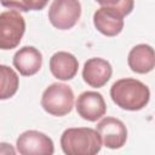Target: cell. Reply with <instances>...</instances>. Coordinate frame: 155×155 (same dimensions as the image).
Listing matches in <instances>:
<instances>
[{
    "label": "cell",
    "instance_id": "5bb4252c",
    "mask_svg": "<svg viewBox=\"0 0 155 155\" xmlns=\"http://www.w3.org/2000/svg\"><path fill=\"white\" fill-rule=\"evenodd\" d=\"M19 86V78L17 73L4 64H0V99H8L13 97Z\"/></svg>",
    "mask_w": 155,
    "mask_h": 155
},
{
    "label": "cell",
    "instance_id": "3957f363",
    "mask_svg": "<svg viewBox=\"0 0 155 155\" xmlns=\"http://www.w3.org/2000/svg\"><path fill=\"white\" fill-rule=\"evenodd\" d=\"M41 107L53 116H64L74 107V92L65 84H52L41 96Z\"/></svg>",
    "mask_w": 155,
    "mask_h": 155
},
{
    "label": "cell",
    "instance_id": "6da1fadb",
    "mask_svg": "<svg viewBox=\"0 0 155 155\" xmlns=\"http://www.w3.org/2000/svg\"><path fill=\"white\" fill-rule=\"evenodd\" d=\"M113 102L124 110L136 111L143 109L150 99V91L142 81L132 78L115 81L110 88Z\"/></svg>",
    "mask_w": 155,
    "mask_h": 155
},
{
    "label": "cell",
    "instance_id": "e0dca14e",
    "mask_svg": "<svg viewBox=\"0 0 155 155\" xmlns=\"http://www.w3.org/2000/svg\"><path fill=\"white\" fill-rule=\"evenodd\" d=\"M48 0H30V11H40L47 5Z\"/></svg>",
    "mask_w": 155,
    "mask_h": 155
},
{
    "label": "cell",
    "instance_id": "2e32d148",
    "mask_svg": "<svg viewBox=\"0 0 155 155\" xmlns=\"http://www.w3.org/2000/svg\"><path fill=\"white\" fill-rule=\"evenodd\" d=\"M1 5L11 8V10H18V11H30V0H0Z\"/></svg>",
    "mask_w": 155,
    "mask_h": 155
},
{
    "label": "cell",
    "instance_id": "9c48e42d",
    "mask_svg": "<svg viewBox=\"0 0 155 155\" xmlns=\"http://www.w3.org/2000/svg\"><path fill=\"white\" fill-rule=\"evenodd\" d=\"M113 68L110 63L103 58L93 57L85 62L82 69L84 81L94 88L103 87L111 78Z\"/></svg>",
    "mask_w": 155,
    "mask_h": 155
},
{
    "label": "cell",
    "instance_id": "4fadbf2b",
    "mask_svg": "<svg viewBox=\"0 0 155 155\" xmlns=\"http://www.w3.org/2000/svg\"><path fill=\"white\" fill-rule=\"evenodd\" d=\"M128 67L132 71L138 74H147L155 67L154 48L147 44L136 45L128 53Z\"/></svg>",
    "mask_w": 155,
    "mask_h": 155
},
{
    "label": "cell",
    "instance_id": "9a60e30c",
    "mask_svg": "<svg viewBox=\"0 0 155 155\" xmlns=\"http://www.w3.org/2000/svg\"><path fill=\"white\" fill-rule=\"evenodd\" d=\"M102 7H109L117 11L122 17L130 15L134 6V0H96Z\"/></svg>",
    "mask_w": 155,
    "mask_h": 155
},
{
    "label": "cell",
    "instance_id": "8fae6325",
    "mask_svg": "<svg viewBox=\"0 0 155 155\" xmlns=\"http://www.w3.org/2000/svg\"><path fill=\"white\" fill-rule=\"evenodd\" d=\"M13 65L21 75L31 76L41 69L42 54L38 48L33 46H24L15 53Z\"/></svg>",
    "mask_w": 155,
    "mask_h": 155
},
{
    "label": "cell",
    "instance_id": "30bf717a",
    "mask_svg": "<svg viewBox=\"0 0 155 155\" xmlns=\"http://www.w3.org/2000/svg\"><path fill=\"white\" fill-rule=\"evenodd\" d=\"M96 29L105 36H116L124 29V17L115 10L101 7L93 13Z\"/></svg>",
    "mask_w": 155,
    "mask_h": 155
},
{
    "label": "cell",
    "instance_id": "7a4b0ae2",
    "mask_svg": "<svg viewBox=\"0 0 155 155\" xmlns=\"http://www.w3.org/2000/svg\"><path fill=\"white\" fill-rule=\"evenodd\" d=\"M61 147L67 155H94L102 149V140L91 127H71L62 133Z\"/></svg>",
    "mask_w": 155,
    "mask_h": 155
},
{
    "label": "cell",
    "instance_id": "52a82bcc",
    "mask_svg": "<svg viewBox=\"0 0 155 155\" xmlns=\"http://www.w3.org/2000/svg\"><path fill=\"white\" fill-rule=\"evenodd\" d=\"M96 131L101 137L102 144L109 149H119L126 143L127 128L125 124L116 117H103L97 124Z\"/></svg>",
    "mask_w": 155,
    "mask_h": 155
},
{
    "label": "cell",
    "instance_id": "7c38bea8",
    "mask_svg": "<svg viewBox=\"0 0 155 155\" xmlns=\"http://www.w3.org/2000/svg\"><path fill=\"white\" fill-rule=\"evenodd\" d=\"M79 69V62L74 54L59 51L50 58V70L58 80H71Z\"/></svg>",
    "mask_w": 155,
    "mask_h": 155
},
{
    "label": "cell",
    "instance_id": "5b68a950",
    "mask_svg": "<svg viewBox=\"0 0 155 155\" xmlns=\"http://www.w3.org/2000/svg\"><path fill=\"white\" fill-rule=\"evenodd\" d=\"M81 16V4L79 0H53L48 8L51 24L61 30L71 29Z\"/></svg>",
    "mask_w": 155,
    "mask_h": 155
},
{
    "label": "cell",
    "instance_id": "277c9868",
    "mask_svg": "<svg viewBox=\"0 0 155 155\" xmlns=\"http://www.w3.org/2000/svg\"><path fill=\"white\" fill-rule=\"evenodd\" d=\"M25 31V21L18 11L0 13V50L16 48Z\"/></svg>",
    "mask_w": 155,
    "mask_h": 155
},
{
    "label": "cell",
    "instance_id": "8992f818",
    "mask_svg": "<svg viewBox=\"0 0 155 155\" xmlns=\"http://www.w3.org/2000/svg\"><path fill=\"white\" fill-rule=\"evenodd\" d=\"M16 148L21 155H51L54 153L52 139L35 130L21 133L16 140Z\"/></svg>",
    "mask_w": 155,
    "mask_h": 155
},
{
    "label": "cell",
    "instance_id": "ac0fdd59",
    "mask_svg": "<svg viewBox=\"0 0 155 155\" xmlns=\"http://www.w3.org/2000/svg\"><path fill=\"white\" fill-rule=\"evenodd\" d=\"M0 154H16V150L8 143H0Z\"/></svg>",
    "mask_w": 155,
    "mask_h": 155
},
{
    "label": "cell",
    "instance_id": "ba28073f",
    "mask_svg": "<svg viewBox=\"0 0 155 155\" xmlns=\"http://www.w3.org/2000/svg\"><path fill=\"white\" fill-rule=\"evenodd\" d=\"M76 111L78 114L87 121L94 122L103 117L107 111V104L103 96L96 91L82 92L76 99Z\"/></svg>",
    "mask_w": 155,
    "mask_h": 155
}]
</instances>
